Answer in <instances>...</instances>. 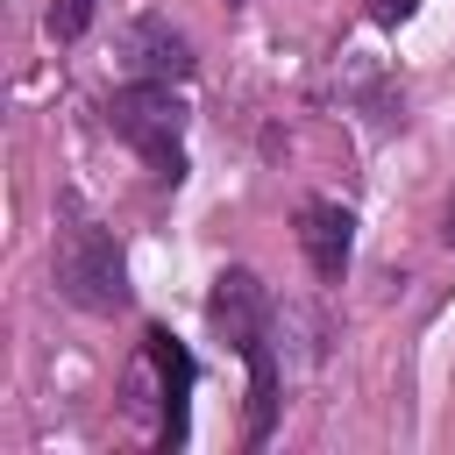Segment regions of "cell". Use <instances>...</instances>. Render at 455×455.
<instances>
[{
	"instance_id": "cell-1",
	"label": "cell",
	"mask_w": 455,
	"mask_h": 455,
	"mask_svg": "<svg viewBox=\"0 0 455 455\" xmlns=\"http://www.w3.org/2000/svg\"><path fill=\"white\" fill-rule=\"evenodd\" d=\"M57 291L85 313H121L128 306V263H121L114 235L85 213H64V228H57Z\"/></svg>"
},
{
	"instance_id": "cell-2",
	"label": "cell",
	"mask_w": 455,
	"mask_h": 455,
	"mask_svg": "<svg viewBox=\"0 0 455 455\" xmlns=\"http://www.w3.org/2000/svg\"><path fill=\"white\" fill-rule=\"evenodd\" d=\"M107 121H114V135L128 142V149H142L149 156V171L156 178H185V156H178V135H185V100L171 92V78H135V85H121L114 100H107Z\"/></svg>"
},
{
	"instance_id": "cell-3",
	"label": "cell",
	"mask_w": 455,
	"mask_h": 455,
	"mask_svg": "<svg viewBox=\"0 0 455 455\" xmlns=\"http://www.w3.org/2000/svg\"><path fill=\"white\" fill-rule=\"evenodd\" d=\"M114 57H121L135 78H192V43H185L164 14H135V21H121Z\"/></svg>"
},
{
	"instance_id": "cell-4",
	"label": "cell",
	"mask_w": 455,
	"mask_h": 455,
	"mask_svg": "<svg viewBox=\"0 0 455 455\" xmlns=\"http://www.w3.org/2000/svg\"><path fill=\"white\" fill-rule=\"evenodd\" d=\"M299 249H306V263H313V277H341L348 270V249H355V220H348V206H334V199H306L299 206Z\"/></svg>"
},
{
	"instance_id": "cell-5",
	"label": "cell",
	"mask_w": 455,
	"mask_h": 455,
	"mask_svg": "<svg viewBox=\"0 0 455 455\" xmlns=\"http://www.w3.org/2000/svg\"><path fill=\"white\" fill-rule=\"evenodd\" d=\"M206 313H213V327L228 334V348H249V341H263L270 299H263V284H256L249 270H220V277H213V299H206Z\"/></svg>"
},
{
	"instance_id": "cell-6",
	"label": "cell",
	"mask_w": 455,
	"mask_h": 455,
	"mask_svg": "<svg viewBox=\"0 0 455 455\" xmlns=\"http://www.w3.org/2000/svg\"><path fill=\"white\" fill-rule=\"evenodd\" d=\"M149 363H156V384H164V448H185V398H192V355L164 334V327H149Z\"/></svg>"
},
{
	"instance_id": "cell-7",
	"label": "cell",
	"mask_w": 455,
	"mask_h": 455,
	"mask_svg": "<svg viewBox=\"0 0 455 455\" xmlns=\"http://www.w3.org/2000/svg\"><path fill=\"white\" fill-rule=\"evenodd\" d=\"M242 363H249V441H270V419H277V355H270V341H249Z\"/></svg>"
},
{
	"instance_id": "cell-8",
	"label": "cell",
	"mask_w": 455,
	"mask_h": 455,
	"mask_svg": "<svg viewBox=\"0 0 455 455\" xmlns=\"http://www.w3.org/2000/svg\"><path fill=\"white\" fill-rule=\"evenodd\" d=\"M92 14H100V0H57V7H50V36H57V43H78V36L92 28Z\"/></svg>"
},
{
	"instance_id": "cell-9",
	"label": "cell",
	"mask_w": 455,
	"mask_h": 455,
	"mask_svg": "<svg viewBox=\"0 0 455 455\" xmlns=\"http://www.w3.org/2000/svg\"><path fill=\"white\" fill-rule=\"evenodd\" d=\"M419 14V0H370V21L377 28H398V21H412Z\"/></svg>"
},
{
	"instance_id": "cell-10",
	"label": "cell",
	"mask_w": 455,
	"mask_h": 455,
	"mask_svg": "<svg viewBox=\"0 0 455 455\" xmlns=\"http://www.w3.org/2000/svg\"><path fill=\"white\" fill-rule=\"evenodd\" d=\"M448 242H455V199H448Z\"/></svg>"
}]
</instances>
